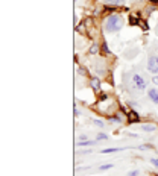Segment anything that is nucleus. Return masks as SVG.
<instances>
[{
	"label": "nucleus",
	"mask_w": 158,
	"mask_h": 176,
	"mask_svg": "<svg viewBox=\"0 0 158 176\" xmlns=\"http://www.w3.org/2000/svg\"><path fill=\"white\" fill-rule=\"evenodd\" d=\"M123 28V18L120 15H116V14H112L106 18L105 21V32L108 34H112V32H117Z\"/></svg>",
	"instance_id": "f257e3e1"
},
{
	"label": "nucleus",
	"mask_w": 158,
	"mask_h": 176,
	"mask_svg": "<svg viewBox=\"0 0 158 176\" xmlns=\"http://www.w3.org/2000/svg\"><path fill=\"white\" fill-rule=\"evenodd\" d=\"M131 82H132V88H135L137 93H143L146 90V79L140 73H134L131 76Z\"/></svg>",
	"instance_id": "f03ea898"
},
{
	"label": "nucleus",
	"mask_w": 158,
	"mask_h": 176,
	"mask_svg": "<svg viewBox=\"0 0 158 176\" xmlns=\"http://www.w3.org/2000/svg\"><path fill=\"white\" fill-rule=\"evenodd\" d=\"M148 70L154 74H158V56L151 55L148 59Z\"/></svg>",
	"instance_id": "7ed1b4c3"
},
{
	"label": "nucleus",
	"mask_w": 158,
	"mask_h": 176,
	"mask_svg": "<svg viewBox=\"0 0 158 176\" xmlns=\"http://www.w3.org/2000/svg\"><path fill=\"white\" fill-rule=\"evenodd\" d=\"M128 123L129 124H132V123H137V121H140V115L135 112V111H128Z\"/></svg>",
	"instance_id": "20e7f679"
},
{
	"label": "nucleus",
	"mask_w": 158,
	"mask_h": 176,
	"mask_svg": "<svg viewBox=\"0 0 158 176\" xmlns=\"http://www.w3.org/2000/svg\"><path fill=\"white\" fill-rule=\"evenodd\" d=\"M148 96H149V99L152 100L154 103L158 105V90L157 88H149L148 90Z\"/></svg>",
	"instance_id": "39448f33"
},
{
	"label": "nucleus",
	"mask_w": 158,
	"mask_h": 176,
	"mask_svg": "<svg viewBox=\"0 0 158 176\" xmlns=\"http://www.w3.org/2000/svg\"><path fill=\"white\" fill-rule=\"evenodd\" d=\"M91 88L94 91H99L100 90V81H99V78H93L91 79Z\"/></svg>",
	"instance_id": "423d86ee"
},
{
	"label": "nucleus",
	"mask_w": 158,
	"mask_h": 176,
	"mask_svg": "<svg viewBox=\"0 0 158 176\" xmlns=\"http://www.w3.org/2000/svg\"><path fill=\"white\" fill-rule=\"evenodd\" d=\"M120 150H123L122 147H111V149H102L100 154H114V152H120Z\"/></svg>",
	"instance_id": "0eeeda50"
},
{
	"label": "nucleus",
	"mask_w": 158,
	"mask_h": 176,
	"mask_svg": "<svg viewBox=\"0 0 158 176\" xmlns=\"http://www.w3.org/2000/svg\"><path fill=\"white\" fill-rule=\"evenodd\" d=\"M142 129H143V131H146V132H152V131H155V129H157V126H155V124H143Z\"/></svg>",
	"instance_id": "6e6552de"
},
{
	"label": "nucleus",
	"mask_w": 158,
	"mask_h": 176,
	"mask_svg": "<svg viewBox=\"0 0 158 176\" xmlns=\"http://www.w3.org/2000/svg\"><path fill=\"white\" fill-rule=\"evenodd\" d=\"M102 53H105V55H108V53H109V49H108V46H106V43H105V41L102 43Z\"/></svg>",
	"instance_id": "1a4fd4ad"
},
{
	"label": "nucleus",
	"mask_w": 158,
	"mask_h": 176,
	"mask_svg": "<svg viewBox=\"0 0 158 176\" xmlns=\"http://www.w3.org/2000/svg\"><path fill=\"white\" fill-rule=\"evenodd\" d=\"M93 123L96 124V126H99V128H103V126H105V123H103L102 120H97V118H94V120H93Z\"/></svg>",
	"instance_id": "9d476101"
},
{
	"label": "nucleus",
	"mask_w": 158,
	"mask_h": 176,
	"mask_svg": "<svg viewBox=\"0 0 158 176\" xmlns=\"http://www.w3.org/2000/svg\"><path fill=\"white\" fill-rule=\"evenodd\" d=\"M108 3H111V5H122L123 3V0H108Z\"/></svg>",
	"instance_id": "9b49d317"
},
{
	"label": "nucleus",
	"mask_w": 158,
	"mask_h": 176,
	"mask_svg": "<svg viewBox=\"0 0 158 176\" xmlns=\"http://www.w3.org/2000/svg\"><path fill=\"white\" fill-rule=\"evenodd\" d=\"M108 169H112V164H103V166L99 167V170H102V172L103 170H108Z\"/></svg>",
	"instance_id": "f8f14e48"
},
{
	"label": "nucleus",
	"mask_w": 158,
	"mask_h": 176,
	"mask_svg": "<svg viewBox=\"0 0 158 176\" xmlns=\"http://www.w3.org/2000/svg\"><path fill=\"white\" fill-rule=\"evenodd\" d=\"M139 149H140V150H149V149H152V146H151V144H142Z\"/></svg>",
	"instance_id": "ddd939ff"
},
{
	"label": "nucleus",
	"mask_w": 158,
	"mask_h": 176,
	"mask_svg": "<svg viewBox=\"0 0 158 176\" xmlns=\"http://www.w3.org/2000/svg\"><path fill=\"white\" fill-rule=\"evenodd\" d=\"M90 144H93V141H79L78 146H90Z\"/></svg>",
	"instance_id": "4468645a"
},
{
	"label": "nucleus",
	"mask_w": 158,
	"mask_h": 176,
	"mask_svg": "<svg viewBox=\"0 0 158 176\" xmlns=\"http://www.w3.org/2000/svg\"><path fill=\"white\" fill-rule=\"evenodd\" d=\"M129 23H131V24H132V26H134V24H137V23H140V21H139L137 18H135V17L132 15V17H131V20H129Z\"/></svg>",
	"instance_id": "2eb2a0df"
},
{
	"label": "nucleus",
	"mask_w": 158,
	"mask_h": 176,
	"mask_svg": "<svg viewBox=\"0 0 158 176\" xmlns=\"http://www.w3.org/2000/svg\"><path fill=\"white\" fill-rule=\"evenodd\" d=\"M90 53H91V55L97 53V46H91V49H90Z\"/></svg>",
	"instance_id": "dca6fc26"
},
{
	"label": "nucleus",
	"mask_w": 158,
	"mask_h": 176,
	"mask_svg": "<svg viewBox=\"0 0 158 176\" xmlns=\"http://www.w3.org/2000/svg\"><path fill=\"white\" fill-rule=\"evenodd\" d=\"M106 138H108V137H106L105 134H99V135H97V141H100V140H106Z\"/></svg>",
	"instance_id": "f3484780"
},
{
	"label": "nucleus",
	"mask_w": 158,
	"mask_h": 176,
	"mask_svg": "<svg viewBox=\"0 0 158 176\" xmlns=\"http://www.w3.org/2000/svg\"><path fill=\"white\" fill-rule=\"evenodd\" d=\"M128 176H139V170H132V172H129Z\"/></svg>",
	"instance_id": "a211bd4d"
},
{
	"label": "nucleus",
	"mask_w": 158,
	"mask_h": 176,
	"mask_svg": "<svg viewBox=\"0 0 158 176\" xmlns=\"http://www.w3.org/2000/svg\"><path fill=\"white\" fill-rule=\"evenodd\" d=\"M152 84L158 85V74H155V76H152Z\"/></svg>",
	"instance_id": "6ab92c4d"
},
{
	"label": "nucleus",
	"mask_w": 158,
	"mask_h": 176,
	"mask_svg": "<svg viewBox=\"0 0 158 176\" xmlns=\"http://www.w3.org/2000/svg\"><path fill=\"white\" fill-rule=\"evenodd\" d=\"M151 163H152V164H154L157 169H158V158H154V160H151Z\"/></svg>",
	"instance_id": "aec40b11"
},
{
	"label": "nucleus",
	"mask_w": 158,
	"mask_h": 176,
	"mask_svg": "<svg viewBox=\"0 0 158 176\" xmlns=\"http://www.w3.org/2000/svg\"><path fill=\"white\" fill-rule=\"evenodd\" d=\"M99 99H100V100H105V99H106V94H100V97H99Z\"/></svg>",
	"instance_id": "412c9836"
},
{
	"label": "nucleus",
	"mask_w": 158,
	"mask_h": 176,
	"mask_svg": "<svg viewBox=\"0 0 158 176\" xmlns=\"http://www.w3.org/2000/svg\"><path fill=\"white\" fill-rule=\"evenodd\" d=\"M151 3H158V0H151Z\"/></svg>",
	"instance_id": "4be33fe9"
}]
</instances>
